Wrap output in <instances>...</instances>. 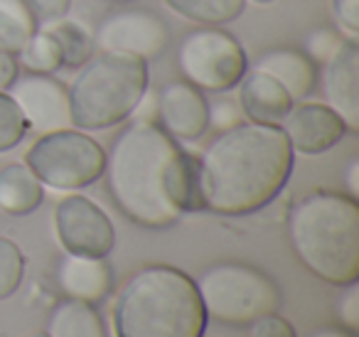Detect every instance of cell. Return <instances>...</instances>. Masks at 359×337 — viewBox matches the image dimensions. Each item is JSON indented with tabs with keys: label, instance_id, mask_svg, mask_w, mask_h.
<instances>
[{
	"label": "cell",
	"instance_id": "cell-36",
	"mask_svg": "<svg viewBox=\"0 0 359 337\" xmlns=\"http://www.w3.org/2000/svg\"><path fill=\"white\" fill-rule=\"evenodd\" d=\"M251 3H256V6H271V3H276V0H251Z\"/></svg>",
	"mask_w": 359,
	"mask_h": 337
},
{
	"label": "cell",
	"instance_id": "cell-31",
	"mask_svg": "<svg viewBox=\"0 0 359 337\" xmlns=\"http://www.w3.org/2000/svg\"><path fill=\"white\" fill-rule=\"evenodd\" d=\"M25 3L30 6L37 22H42V25L57 20V18L69 15V8H72V0H25Z\"/></svg>",
	"mask_w": 359,
	"mask_h": 337
},
{
	"label": "cell",
	"instance_id": "cell-3",
	"mask_svg": "<svg viewBox=\"0 0 359 337\" xmlns=\"http://www.w3.org/2000/svg\"><path fill=\"white\" fill-rule=\"evenodd\" d=\"M288 242L305 271L327 286L359 281V202L337 190H310L288 209Z\"/></svg>",
	"mask_w": 359,
	"mask_h": 337
},
{
	"label": "cell",
	"instance_id": "cell-18",
	"mask_svg": "<svg viewBox=\"0 0 359 337\" xmlns=\"http://www.w3.org/2000/svg\"><path fill=\"white\" fill-rule=\"evenodd\" d=\"M45 202V185L25 163H8L0 168V214L27 217Z\"/></svg>",
	"mask_w": 359,
	"mask_h": 337
},
{
	"label": "cell",
	"instance_id": "cell-17",
	"mask_svg": "<svg viewBox=\"0 0 359 337\" xmlns=\"http://www.w3.org/2000/svg\"><path fill=\"white\" fill-rule=\"evenodd\" d=\"M251 70L273 77L293 101H305L318 89L320 67L300 47H273L259 55Z\"/></svg>",
	"mask_w": 359,
	"mask_h": 337
},
{
	"label": "cell",
	"instance_id": "cell-16",
	"mask_svg": "<svg viewBox=\"0 0 359 337\" xmlns=\"http://www.w3.org/2000/svg\"><path fill=\"white\" fill-rule=\"evenodd\" d=\"M57 286L65 298L96 305L114 288V271L106 258L65 253L57 266Z\"/></svg>",
	"mask_w": 359,
	"mask_h": 337
},
{
	"label": "cell",
	"instance_id": "cell-2",
	"mask_svg": "<svg viewBox=\"0 0 359 337\" xmlns=\"http://www.w3.org/2000/svg\"><path fill=\"white\" fill-rule=\"evenodd\" d=\"M295 153L280 126L241 121L219 131L197 155L202 209L246 217L269 207L293 175Z\"/></svg>",
	"mask_w": 359,
	"mask_h": 337
},
{
	"label": "cell",
	"instance_id": "cell-23",
	"mask_svg": "<svg viewBox=\"0 0 359 337\" xmlns=\"http://www.w3.org/2000/svg\"><path fill=\"white\" fill-rule=\"evenodd\" d=\"M15 60L18 67L25 70L27 74H57L62 70L60 45L52 37V32L45 30V27H37L35 35L15 55Z\"/></svg>",
	"mask_w": 359,
	"mask_h": 337
},
{
	"label": "cell",
	"instance_id": "cell-34",
	"mask_svg": "<svg viewBox=\"0 0 359 337\" xmlns=\"http://www.w3.org/2000/svg\"><path fill=\"white\" fill-rule=\"evenodd\" d=\"M308 337H354V332L344 330V327H339V325H325V327L313 330Z\"/></svg>",
	"mask_w": 359,
	"mask_h": 337
},
{
	"label": "cell",
	"instance_id": "cell-24",
	"mask_svg": "<svg viewBox=\"0 0 359 337\" xmlns=\"http://www.w3.org/2000/svg\"><path fill=\"white\" fill-rule=\"evenodd\" d=\"M27 258L13 239L0 237V300L15 296L25 278Z\"/></svg>",
	"mask_w": 359,
	"mask_h": 337
},
{
	"label": "cell",
	"instance_id": "cell-14",
	"mask_svg": "<svg viewBox=\"0 0 359 337\" xmlns=\"http://www.w3.org/2000/svg\"><path fill=\"white\" fill-rule=\"evenodd\" d=\"M318 72V84L323 99L349 133L359 131V45L357 40H344L342 47L330 57Z\"/></svg>",
	"mask_w": 359,
	"mask_h": 337
},
{
	"label": "cell",
	"instance_id": "cell-21",
	"mask_svg": "<svg viewBox=\"0 0 359 337\" xmlns=\"http://www.w3.org/2000/svg\"><path fill=\"white\" fill-rule=\"evenodd\" d=\"M175 15L185 18L195 25L224 27L244 13L246 0H163Z\"/></svg>",
	"mask_w": 359,
	"mask_h": 337
},
{
	"label": "cell",
	"instance_id": "cell-25",
	"mask_svg": "<svg viewBox=\"0 0 359 337\" xmlns=\"http://www.w3.org/2000/svg\"><path fill=\"white\" fill-rule=\"evenodd\" d=\"M30 133L20 106L8 91H0V153H11Z\"/></svg>",
	"mask_w": 359,
	"mask_h": 337
},
{
	"label": "cell",
	"instance_id": "cell-7",
	"mask_svg": "<svg viewBox=\"0 0 359 337\" xmlns=\"http://www.w3.org/2000/svg\"><path fill=\"white\" fill-rule=\"evenodd\" d=\"M25 165L45 187L57 192H79L104 178L106 150L86 131L69 126L42 133L27 148Z\"/></svg>",
	"mask_w": 359,
	"mask_h": 337
},
{
	"label": "cell",
	"instance_id": "cell-20",
	"mask_svg": "<svg viewBox=\"0 0 359 337\" xmlns=\"http://www.w3.org/2000/svg\"><path fill=\"white\" fill-rule=\"evenodd\" d=\"M42 27L50 30L52 37L57 40L62 55V67H67V70H79L96 52L94 32L86 27V22L76 20V18H57L52 22H45Z\"/></svg>",
	"mask_w": 359,
	"mask_h": 337
},
{
	"label": "cell",
	"instance_id": "cell-26",
	"mask_svg": "<svg viewBox=\"0 0 359 337\" xmlns=\"http://www.w3.org/2000/svg\"><path fill=\"white\" fill-rule=\"evenodd\" d=\"M344 40H347V37H344L337 27L320 25V27H315V30L308 32V37H305V45H303V52L320 67V65H325V62H327L330 57L339 50V47H342Z\"/></svg>",
	"mask_w": 359,
	"mask_h": 337
},
{
	"label": "cell",
	"instance_id": "cell-27",
	"mask_svg": "<svg viewBox=\"0 0 359 337\" xmlns=\"http://www.w3.org/2000/svg\"><path fill=\"white\" fill-rule=\"evenodd\" d=\"M334 317H337L339 327L349 332L359 330V286L349 283V286L339 288V296L334 300Z\"/></svg>",
	"mask_w": 359,
	"mask_h": 337
},
{
	"label": "cell",
	"instance_id": "cell-12",
	"mask_svg": "<svg viewBox=\"0 0 359 337\" xmlns=\"http://www.w3.org/2000/svg\"><path fill=\"white\" fill-rule=\"evenodd\" d=\"M8 94L20 106L27 126L35 133L42 136L72 126L67 86L52 74H18Z\"/></svg>",
	"mask_w": 359,
	"mask_h": 337
},
{
	"label": "cell",
	"instance_id": "cell-38",
	"mask_svg": "<svg viewBox=\"0 0 359 337\" xmlns=\"http://www.w3.org/2000/svg\"><path fill=\"white\" fill-rule=\"evenodd\" d=\"M202 337H210V335H202Z\"/></svg>",
	"mask_w": 359,
	"mask_h": 337
},
{
	"label": "cell",
	"instance_id": "cell-4",
	"mask_svg": "<svg viewBox=\"0 0 359 337\" xmlns=\"http://www.w3.org/2000/svg\"><path fill=\"white\" fill-rule=\"evenodd\" d=\"M116 337H202L207 312L192 276L148 263L126 278L111 308Z\"/></svg>",
	"mask_w": 359,
	"mask_h": 337
},
{
	"label": "cell",
	"instance_id": "cell-10",
	"mask_svg": "<svg viewBox=\"0 0 359 337\" xmlns=\"http://www.w3.org/2000/svg\"><path fill=\"white\" fill-rule=\"evenodd\" d=\"M94 45L99 52H114V55L153 62L168 50L170 27L158 13L148 8H123L99 22L94 32Z\"/></svg>",
	"mask_w": 359,
	"mask_h": 337
},
{
	"label": "cell",
	"instance_id": "cell-22",
	"mask_svg": "<svg viewBox=\"0 0 359 337\" xmlns=\"http://www.w3.org/2000/svg\"><path fill=\"white\" fill-rule=\"evenodd\" d=\"M40 22L25 0H0V50L18 55L37 32Z\"/></svg>",
	"mask_w": 359,
	"mask_h": 337
},
{
	"label": "cell",
	"instance_id": "cell-35",
	"mask_svg": "<svg viewBox=\"0 0 359 337\" xmlns=\"http://www.w3.org/2000/svg\"><path fill=\"white\" fill-rule=\"evenodd\" d=\"M25 337H50L45 330H37V332H30V335H25Z\"/></svg>",
	"mask_w": 359,
	"mask_h": 337
},
{
	"label": "cell",
	"instance_id": "cell-15",
	"mask_svg": "<svg viewBox=\"0 0 359 337\" xmlns=\"http://www.w3.org/2000/svg\"><path fill=\"white\" fill-rule=\"evenodd\" d=\"M236 104L241 109V116L251 124L280 126L295 101L273 77L249 70L244 79L236 84Z\"/></svg>",
	"mask_w": 359,
	"mask_h": 337
},
{
	"label": "cell",
	"instance_id": "cell-28",
	"mask_svg": "<svg viewBox=\"0 0 359 337\" xmlns=\"http://www.w3.org/2000/svg\"><path fill=\"white\" fill-rule=\"evenodd\" d=\"M332 18L337 22V30L347 40L359 37V0H330Z\"/></svg>",
	"mask_w": 359,
	"mask_h": 337
},
{
	"label": "cell",
	"instance_id": "cell-9",
	"mask_svg": "<svg viewBox=\"0 0 359 337\" xmlns=\"http://www.w3.org/2000/svg\"><path fill=\"white\" fill-rule=\"evenodd\" d=\"M57 244L65 253L106 258L116 246V229L111 217L86 194H67L52 214Z\"/></svg>",
	"mask_w": 359,
	"mask_h": 337
},
{
	"label": "cell",
	"instance_id": "cell-5",
	"mask_svg": "<svg viewBox=\"0 0 359 337\" xmlns=\"http://www.w3.org/2000/svg\"><path fill=\"white\" fill-rule=\"evenodd\" d=\"M148 84V62L114 52L91 55L67 86L72 126L89 133L126 124Z\"/></svg>",
	"mask_w": 359,
	"mask_h": 337
},
{
	"label": "cell",
	"instance_id": "cell-6",
	"mask_svg": "<svg viewBox=\"0 0 359 337\" xmlns=\"http://www.w3.org/2000/svg\"><path fill=\"white\" fill-rule=\"evenodd\" d=\"M195 283L207 320H215L224 327H249L261 315L278 312L283 303L278 283L251 263H212Z\"/></svg>",
	"mask_w": 359,
	"mask_h": 337
},
{
	"label": "cell",
	"instance_id": "cell-32",
	"mask_svg": "<svg viewBox=\"0 0 359 337\" xmlns=\"http://www.w3.org/2000/svg\"><path fill=\"white\" fill-rule=\"evenodd\" d=\"M20 74V67H18L15 55H8V52L0 50V91H8L11 84Z\"/></svg>",
	"mask_w": 359,
	"mask_h": 337
},
{
	"label": "cell",
	"instance_id": "cell-29",
	"mask_svg": "<svg viewBox=\"0 0 359 337\" xmlns=\"http://www.w3.org/2000/svg\"><path fill=\"white\" fill-rule=\"evenodd\" d=\"M241 121H244V116H241V109L236 101L226 99V96L210 101V128H215L217 133L226 128H234Z\"/></svg>",
	"mask_w": 359,
	"mask_h": 337
},
{
	"label": "cell",
	"instance_id": "cell-1",
	"mask_svg": "<svg viewBox=\"0 0 359 337\" xmlns=\"http://www.w3.org/2000/svg\"><path fill=\"white\" fill-rule=\"evenodd\" d=\"M104 175L121 214L143 229H168L202 209L197 155L155 121H126L106 150Z\"/></svg>",
	"mask_w": 359,
	"mask_h": 337
},
{
	"label": "cell",
	"instance_id": "cell-37",
	"mask_svg": "<svg viewBox=\"0 0 359 337\" xmlns=\"http://www.w3.org/2000/svg\"><path fill=\"white\" fill-rule=\"evenodd\" d=\"M109 3H121V6H126V3H133V0H109Z\"/></svg>",
	"mask_w": 359,
	"mask_h": 337
},
{
	"label": "cell",
	"instance_id": "cell-11",
	"mask_svg": "<svg viewBox=\"0 0 359 337\" xmlns=\"http://www.w3.org/2000/svg\"><path fill=\"white\" fill-rule=\"evenodd\" d=\"M155 124L177 143H195L210 131V101L185 79L155 91Z\"/></svg>",
	"mask_w": 359,
	"mask_h": 337
},
{
	"label": "cell",
	"instance_id": "cell-33",
	"mask_svg": "<svg viewBox=\"0 0 359 337\" xmlns=\"http://www.w3.org/2000/svg\"><path fill=\"white\" fill-rule=\"evenodd\" d=\"M357 175H359V160L352 158V160H349V165H347V173H344V180H347V190H349L347 194H352V197H357V192H359Z\"/></svg>",
	"mask_w": 359,
	"mask_h": 337
},
{
	"label": "cell",
	"instance_id": "cell-30",
	"mask_svg": "<svg viewBox=\"0 0 359 337\" xmlns=\"http://www.w3.org/2000/svg\"><path fill=\"white\" fill-rule=\"evenodd\" d=\"M251 337H298L295 327L285 320L278 312H269V315H261L259 320H254L249 325Z\"/></svg>",
	"mask_w": 359,
	"mask_h": 337
},
{
	"label": "cell",
	"instance_id": "cell-13",
	"mask_svg": "<svg viewBox=\"0 0 359 337\" xmlns=\"http://www.w3.org/2000/svg\"><path fill=\"white\" fill-rule=\"evenodd\" d=\"M280 131L288 138L293 153L323 155L332 150L349 133L344 121L330 109L325 101H295L285 119L280 121Z\"/></svg>",
	"mask_w": 359,
	"mask_h": 337
},
{
	"label": "cell",
	"instance_id": "cell-19",
	"mask_svg": "<svg viewBox=\"0 0 359 337\" xmlns=\"http://www.w3.org/2000/svg\"><path fill=\"white\" fill-rule=\"evenodd\" d=\"M45 332L50 337H106V325L94 305L65 298L50 312Z\"/></svg>",
	"mask_w": 359,
	"mask_h": 337
},
{
	"label": "cell",
	"instance_id": "cell-8",
	"mask_svg": "<svg viewBox=\"0 0 359 337\" xmlns=\"http://www.w3.org/2000/svg\"><path fill=\"white\" fill-rule=\"evenodd\" d=\"M177 72L202 94H229L249 72V57L224 27L200 25L177 45Z\"/></svg>",
	"mask_w": 359,
	"mask_h": 337
}]
</instances>
